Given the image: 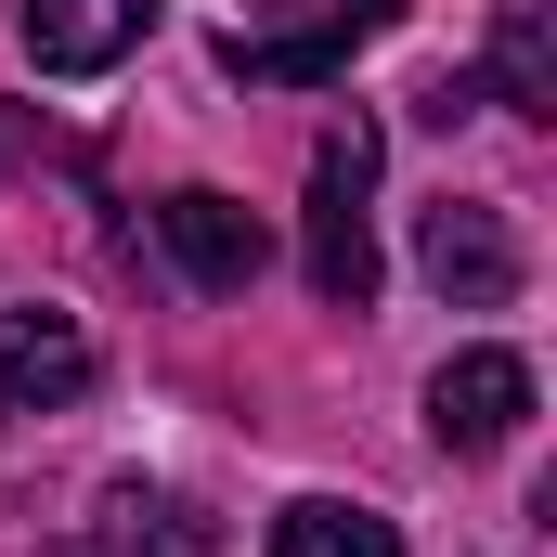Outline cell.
Returning a JSON list of instances; mask_svg holds the SVG:
<instances>
[{"label":"cell","instance_id":"obj_1","mask_svg":"<svg viewBox=\"0 0 557 557\" xmlns=\"http://www.w3.org/2000/svg\"><path fill=\"white\" fill-rule=\"evenodd\" d=\"M416 0H247L234 26H221V65L234 78H273V91H324V78H350V52L363 39H389Z\"/></svg>","mask_w":557,"mask_h":557},{"label":"cell","instance_id":"obj_2","mask_svg":"<svg viewBox=\"0 0 557 557\" xmlns=\"http://www.w3.org/2000/svg\"><path fill=\"white\" fill-rule=\"evenodd\" d=\"M363 195H376V131L350 117V131L311 143V221H298V260H311V298L324 311H363L376 298V221H363Z\"/></svg>","mask_w":557,"mask_h":557},{"label":"cell","instance_id":"obj_3","mask_svg":"<svg viewBox=\"0 0 557 557\" xmlns=\"http://www.w3.org/2000/svg\"><path fill=\"white\" fill-rule=\"evenodd\" d=\"M416 273L454 298V311H506L519 298V234H506V208H480V195H441L416 221Z\"/></svg>","mask_w":557,"mask_h":557},{"label":"cell","instance_id":"obj_4","mask_svg":"<svg viewBox=\"0 0 557 557\" xmlns=\"http://www.w3.org/2000/svg\"><path fill=\"white\" fill-rule=\"evenodd\" d=\"M519 428H532V363L519 350H454L428 376V441L441 454H506Z\"/></svg>","mask_w":557,"mask_h":557},{"label":"cell","instance_id":"obj_5","mask_svg":"<svg viewBox=\"0 0 557 557\" xmlns=\"http://www.w3.org/2000/svg\"><path fill=\"white\" fill-rule=\"evenodd\" d=\"M156 234H169V260L208 285V298H247V285H260V260H273V234H260L221 182H182V195L156 208Z\"/></svg>","mask_w":557,"mask_h":557},{"label":"cell","instance_id":"obj_6","mask_svg":"<svg viewBox=\"0 0 557 557\" xmlns=\"http://www.w3.org/2000/svg\"><path fill=\"white\" fill-rule=\"evenodd\" d=\"M156 39V0H26V65L39 78H104Z\"/></svg>","mask_w":557,"mask_h":557},{"label":"cell","instance_id":"obj_7","mask_svg":"<svg viewBox=\"0 0 557 557\" xmlns=\"http://www.w3.org/2000/svg\"><path fill=\"white\" fill-rule=\"evenodd\" d=\"M91 389L78 311H0V416H65Z\"/></svg>","mask_w":557,"mask_h":557},{"label":"cell","instance_id":"obj_8","mask_svg":"<svg viewBox=\"0 0 557 557\" xmlns=\"http://www.w3.org/2000/svg\"><path fill=\"white\" fill-rule=\"evenodd\" d=\"M91 557H221V532H208L182 493L117 480V493H104V519H91Z\"/></svg>","mask_w":557,"mask_h":557},{"label":"cell","instance_id":"obj_9","mask_svg":"<svg viewBox=\"0 0 557 557\" xmlns=\"http://www.w3.org/2000/svg\"><path fill=\"white\" fill-rule=\"evenodd\" d=\"M273 557H403V532H389L376 506L311 493V506H285V519H273Z\"/></svg>","mask_w":557,"mask_h":557},{"label":"cell","instance_id":"obj_10","mask_svg":"<svg viewBox=\"0 0 557 557\" xmlns=\"http://www.w3.org/2000/svg\"><path fill=\"white\" fill-rule=\"evenodd\" d=\"M493 78H506V104L557 117V52H545V0H506V26H493Z\"/></svg>","mask_w":557,"mask_h":557}]
</instances>
